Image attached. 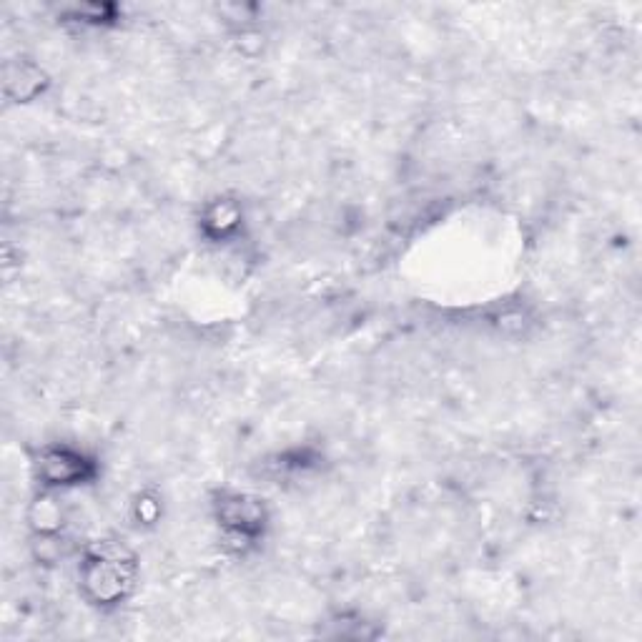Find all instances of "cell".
Instances as JSON below:
<instances>
[{"label": "cell", "mask_w": 642, "mask_h": 642, "mask_svg": "<svg viewBox=\"0 0 642 642\" xmlns=\"http://www.w3.org/2000/svg\"><path fill=\"white\" fill-rule=\"evenodd\" d=\"M88 590L96 595V600L111 602L116 600L123 592V587L128 585V562H123L121 557L101 555L93 557L86 565V575H83Z\"/></svg>", "instance_id": "1"}, {"label": "cell", "mask_w": 642, "mask_h": 642, "mask_svg": "<svg viewBox=\"0 0 642 642\" xmlns=\"http://www.w3.org/2000/svg\"><path fill=\"white\" fill-rule=\"evenodd\" d=\"M221 520L226 522L231 532L236 535H251V532L261 530L264 525V512L256 505L254 500H246V497H231V500L224 502V510H221Z\"/></svg>", "instance_id": "2"}, {"label": "cell", "mask_w": 642, "mask_h": 642, "mask_svg": "<svg viewBox=\"0 0 642 642\" xmlns=\"http://www.w3.org/2000/svg\"><path fill=\"white\" fill-rule=\"evenodd\" d=\"M41 467L53 485H66V482L83 474V459L78 454L66 452V449H56V452H48L43 457Z\"/></svg>", "instance_id": "3"}]
</instances>
